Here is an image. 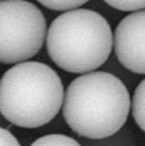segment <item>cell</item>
<instances>
[{
  "label": "cell",
  "mask_w": 145,
  "mask_h": 146,
  "mask_svg": "<svg viewBox=\"0 0 145 146\" xmlns=\"http://www.w3.org/2000/svg\"><path fill=\"white\" fill-rule=\"evenodd\" d=\"M130 110V91L102 70L75 78L64 91V121L82 138L96 140L115 133L126 123Z\"/></svg>",
  "instance_id": "1"
},
{
  "label": "cell",
  "mask_w": 145,
  "mask_h": 146,
  "mask_svg": "<svg viewBox=\"0 0 145 146\" xmlns=\"http://www.w3.org/2000/svg\"><path fill=\"white\" fill-rule=\"evenodd\" d=\"M64 96L59 75L40 61L17 63L0 78V113L18 127L38 128L51 122L62 108Z\"/></svg>",
  "instance_id": "2"
},
{
  "label": "cell",
  "mask_w": 145,
  "mask_h": 146,
  "mask_svg": "<svg viewBox=\"0 0 145 146\" xmlns=\"http://www.w3.org/2000/svg\"><path fill=\"white\" fill-rule=\"evenodd\" d=\"M46 52L58 68L85 74L101 68L111 54L113 33L96 11L78 8L54 19L46 32Z\"/></svg>",
  "instance_id": "3"
},
{
  "label": "cell",
  "mask_w": 145,
  "mask_h": 146,
  "mask_svg": "<svg viewBox=\"0 0 145 146\" xmlns=\"http://www.w3.org/2000/svg\"><path fill=\"white\" fill-rule=\"evenodd\" d=\"M46 20L25 0L0 1V63L17 64L34 58L46 42Z\"/></svg>",
  "instance_id": "4"
},
{
  "label": "cell",
  "mask_w": 145,
  "mask_h": 146,
  "mask_svg": "<svg viewBox=\"0 0 145 146\" xmlns=\"http://www.w3.org/2000/svg\"><path fill=\"white\" fill-rule=\"evenodd\" d=\"M114 55L137 75H145V9L122 18L113 33Z\"/></svg>",
  "instance_id": "5"
},
{
  "label": "cell",
  "mask_w": 145,
  "mask_h": 146,
  "mask_svg": "<svg viewBox=\"0 0 145 146\" xmlns=\"http://www.w3.org/2000/svg\"><path fill=\"white\" fill-rule=\"evenodd\" d=\"M78 143L82 146H137V139L132 128L124 125L118 132L102 139H86L79 137Z\"/></svg>",
  "instance_id": "6"
},
{
  "label": "cell",
  "mask_w": 145,
  "mask_h": 146,
  "mask_svg": "<svg viewBox=\"0 0 145 146\" xmlns=\"http://www.w3.org/2000/svg\"><path fill=\"white\" fill-rule=\"evenodd\" d=\"M101 70L107 72L109 74L114 76L116 78H118L129 91L132 89H135L138 84L141 82L140 75L135 74L122 66L115 57L114 53L110 55L108 60L101 67Z\"/></svg>",
  "instance_id": "7"
},
{
  "label": "cell",
  "mask_w": 145,
  "mask_h": 146,
  "mask_svg": "<svg viewBox=\"0 0 145 146\" xmlns=\"http://www.w3.org/2000/svg\"><path fill=\"white\" fill-rule=\"evenodd\" d=\"M131 110L136 125L145 133V78L133 90Z\"/></svg>",
  "instance_id": "8"
},
{
  "label": "cell",
  "mask_w": 145,
  "mask_h": 146,
  "mask_svg": "<svg viewBox=\"0 0 145 146\" xmlns=\"http://www.w3.org/2000/svg\"><path fill=\"white\" fill-rule=\"evenodd\" d=\"M30 146H82L76 139L62 133H50L39 137Z\"/></svg>",
  "instance_id": "9"
},
{
  "label": "cell",
  "mask_w": 145,
  "mask_h": 146,
  "mask_svg": "<svg viewBox=\"0 0 145 146\" xmlns=\"http://www.w3.org/2000/svg\"><path fill=\"white\" fill-rule=\"evenodd\" d=\"M38 3L43 7L53 11H61V12H68V11L75 10L85 5L87 1H72V0H55V1H38Z\"/></svg>",
  "instance_id": "10"
},
{
  "label": "cell",
  "mask_w": 145,
  "mask_h": 146,
  "mask_svg": "<svg viewBox=\"0 0 145 146\" xmlns=\"http://www.w3.org/2000/svg\"><path fill=\"white\" fill-rule=\"evenodd\" d=\"M109 7L122 12H139L145 9V0H116L105 1Z\"/></svg>",
  "instance_id": "11"
},
{
  "label": "cell",
  "mask_w": 145,
  "mask_h": 146,
  "mask_svg": "<svg viewBox=\"0 0 145 146\" xmlns=\"http://www.w3.org/2000/svg\"><path fill=\"white\" fill-rule=\"evenodd\" d=\"M0 146H21L18 140L7 128L0 127Z\"/></svg>",
  "instance_id": "12"
},
{
  "label": "cell",
  "mask_w": 145,
  "mask_h": 146,
  "mask_svg": "<svg viewBox=\"0 0 145 146\" xmlns=\"http://www.w3.org/2000/svg\"><path fill=\"white\" fill-rule=\"evenodd\" d=\"M9 125V123L5 120L4 117L2 116L1 113H0V127H3V128H7Z\"/></svg>",
  "instance_id": "13"
}]
</instances>
